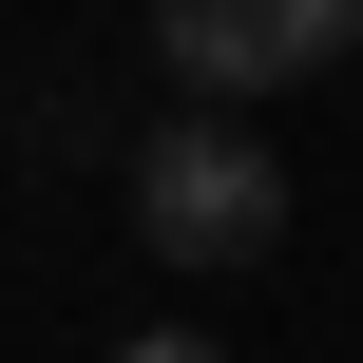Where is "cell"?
<instances>
[{"label":"cell","mask_w":363,"mask_h":363,"mask_svg":"<svg viewBox=\"0 0 363 363\" xmlns=\"http://www.w3.org/2000/svg\"><path fill=\"white\" fill-rule=\"evenodd\" d=\"M134 230H153L172 268H268V249H287V153H268L249 115H153V134H134Z\"/></svg>","instance_id":"cell-1"},{"label":"cell","mask_w":363,"mask_h":363,"mask_svg":"<svg viewBox=\"0 0 363 363\" xmlns=\"http://www.w3.org/2000/svg\"><path fill=\"white\" fill-rule=\"evenodd\" d=\"M153 57L191 77V115H249V96H306L363 57V0H172Z\"/></svg>","instance_id":"cell-2"},{"label":"cell","mask_w":363,"mask_h":363,"mask_svg":"<svg viewBox=\"0 0 363 363\" xmlns=\"http://www.w3.org/2000/svg\"><path fill=\"white\" fill-rule=\"evenodd\" d=\"M115 363H230V345H211V325H134Z\"/></svg>","instance_id":"cell-3"}]
</instances>
